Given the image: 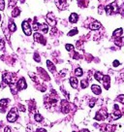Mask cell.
I'll return each instance as SVG.
<instances>
[{
  "label": "cell",
  "instance_id": "1",
  "mask_svg": "<svg viewBox=\"0 0 124 132\" xmlns=\"http://www.w3.org/2000/svg\"><path fill=\"white\" fill-rule=\"evenodd\" d=\"M105 11H106L107 15H112V14L117 13L119 11V8L117 7L116 3H112V4H110V5H107L105 7Z\"/></svg>",
  "mask_w": 124,
  "mask_h": 132
},
{
  "label": "cell",
  "instance_id": "2",
  "mask_svg": "<svg viewBox=\"0 0 124 132\" xmlns=\"http://www.w3.org/2000/svg\"><path fill=\"white\" fill-rule=\"evenodd\" d=\"M18 110H17L16 108H13V109L8 113V115H7V119H8V121H10V122L16 121V120L18 119Z\"/></svg>",
  "mask_w": 124,
  "mask_h": 132
},
{
  "label": "cell",
  "instance_id": "3",
  "mask_svg": "<svg viewBox=\"0 0 124 132\" xmlns=\"http://www.w3.org/2000/svg\"><path fill=\"white\" fill-rule=\"evenodd\" d=\"M21 27H22V30L24 32L26 36H30L31 35V32H32V29H31V26L29 24V21L27 20H24L22 23H21Z\"/></svg>",
  "mask_w": 124,
  "mask_h": 132
},
{
  "label": "cell",
  "instance_id": "4",
  "mask_svg": "<svg viewBox=\"0 0 124 132\" xmlns=\"http://www.w3.org/2000/svg\"><path fill=\"white\" fill-rule=\"evenodd\" d=\"M108 117H109L108 112L103 109V110H100V111L97 112V114L95 116V119L96 120H104V119H108Z\"/></svg>",
  "mask_w": 124,
  "mask_h": 132
},
{
  "label": "cell",
  "instance_id": "5",
  "mask_svg": "<svg viewBox=\"0 0 124 132\" xmlns=\"http://www.w3.org/2000/svg\"><path fill=\"white\" fill-rule=\"evenodd\" d=\"M47 21L49 25H52V26H54L56 24V20H55V17L53 13H48L47 15Z\"/></svg>",
  "mask_w": 124,
  "mask_h": 132
},
{
  "label": "cell",
  "instance_id": "6",
  "mask_svg": "<svg viewBox=\"0 0 124 132\" xmlns=\"http://www.w3.org/2000/svg\"><path fill=\"white\" fill-rule=\"evenodd\" d=\"M101 131L102 132H112L115 130V125H112V124H103L101 125Z\"/></svg>",
  "mask_w": 124,
  "mask_h": 132
},
{
  "label": "cell",
  "instance_id": "7",
  "mask_svg": "<svg viewBox=\"0 0 124 132\" xmlns=\"http://www.w3.org/2000/svg\"><path fill=\"white\" fill-rule=\"evenodd\" d=\"M61 110L64 114L69 113L70 111V103L66 100H61Z\"/></svg>",
  "mask_w": 124,
  "mask_h": 132
},
{
  "label": "cell",
  "instance_id": "8",
  "mask_svg": "<svg viewBox=\"0 0 124 132\" xmlns=\"http://www.w3.org/2000/svg\"><path fill=\"white\" fill-rule=\"evenodd\" d=\"M26 87H27L26 82H25V80H24L23 78L19 79V80L18 81V83H17V88H18V90L25 89V88H26Z\"/></svg>",
  "mask_w": 124,
  "mask_h": 132
},
{
  "label": "cell",
  "instance_id": "9",
  "mask_svg": "<svg viewBox=\"0 0 124 132\" xmlns=\"http://www.w3.org/2000/svg\"><path fill=\"white\" fill-rule=\"evenodd\" d=\"M55 3H56V6L58 9L60 10H64L67 8V2H66V0H55Z\"/></svg>",
  "mask_w": 124,
  "mask_h": 132
},
{
  "label": "cell",
  "instance_id": "10",
  "mask_svg": "<svg viewBox=\"0 0 124 132\" xmlns=\"http://www.w3.org/2000/svg\"><path fill=\"white\" fill-rule=\"evenodd\" d=\"M34 39H35V41H37V42H39V43H41L43 45H46V39L44 38V36L42 34H40L38 32L35 33L34 34Z\"/></svg>",
  "mask_w": 124,
  "mask_h": 132
},
{
  "label": "cell",
  "instance_id": "11",
  "mask_svg": "<svg viewBox=\"0 0 124 132\" xmlns=\"http://www.w3.org/2000/svg\"><path fill=\"white\" fill-rule=\"evenodd\" d=\"M102 82H103L104 88H105L106 89H109V88H110V83H111V78H110V76H108V75L104 76V79H103Z\"/></svg>",
  "mask_w": 124,
  "mask_h": 132
},
{
  "label": "cell",
  "instance_id": "12",
  "mask_svg": "<svg viewBox=\"0 0 124 132\" xmlns=\"http://www.w3.org/2000/svg\"><path fill=\"white\" fill-rule=\"evenodd\" d=\"M9 102H10L9 99H1V100H0V107L2 108V109H1V112H2V113L5 112V109H6V107L8 106Z\"/></svg>",
  "mask_w": 124,
  "mask_h": 132
},
{
  "label": "cell",
  "instance_id": "13",
  "mask_svg": "<svg viewBox=\"0 0 124 132\" xmlns=\"http://www.w3.org/2000/svg\"><path fill=\"white\" fill-rule=\"evenodd\" d=\"M89 27L91 30H98L99 28L101 27V23L99 22V21H93L90 25H89Z\"/></svg>",
  "mask_w": 124,
  "mask_h": 132
},
{
  "label": "cell",
  "instance_id": "14",
  "mask_svg": "<svg viewBox=\"0 0 124 132\" xmlns=\"http://www.w3.org/2000/svg\"><path fill=\"white\" fill-rule=\"evenodd\" d=\"M91 90H92V91H93V93H94V94H96V95L101 94V92H102L101 88L99 87V86H96V85H92V87H91Z\"/></svg>",
  "mask_w": 124,
  "mask_h": 132
},
{
  "label": "cell",
  "instance_id": "15",
  "mask_svg": "<svg viewBox=\"0 0 124 132\" xmlns=\"http://www.w3.org/2000/svg\"><path fill=\"white\" fill-rule=\"evenodd\" d=\"M70 85H71V87H72L73 88H78V85H79V82H78V80H77V78H74V77L70 78Z\"/></svg>",
  "mask_w": 124,
  "mask_h": 132
},
{
  "label": "cell",
  "instance_id": "16",
  "mask_svg": "<svg viewBox=\"0 0 124 132\" xmlns=\"http://www.w3.org/2000/svg\"><path fill=\"white\" fill-rule=\"evenodd\" d=\"M78 19H79V16H78L76 13H72V14L70 15V18H69L70 22H72V23H76V22L78 21Z\"/></svg>",
  "mask_w": 124,
  "mask_h": 132
},
{
  "label": "cell",
  "instance_id": "17",
  "mask_svg": "<svg viewBox=\"0 0 124 132\" xmlns=\"http://www.w3.org/2000/svg\"><path fill=\"white\" fill-rule=\"evenodd\" d=\"M47 67H48V70L51 71L52 73H55V66H54V64L51 61V60H47Z\"/></svg>",
  "mask_w": 124,
  "mask_h": 132
},
{
  "label": "cell",
  "instance_id": "18",
  "mask_svg": "<svg viewBox=\"0 0 124 132\" xmlns=\"http://www.w3.org/2000/svg\"><path fill=\"white\" fill-rule=\"evenodd\" d=\"M122 32H123V29H122V28H117L116 30L113 31L112 37H113V38H119V37H121Z\"/></svg>",
  "mask_w": 124,
  "mask_h": 132
},
{
  "label": "cell",
  "instance_id": "19",
  "mask_svg": "<svg viewBox=\"0 0 124 132\" xmlns=\"http://www.w3.org/2000/svg\"><path fill=\"white\" fill-rule=\"evenodd\" d=\"M114 44L118 47H122L124 45V38H122V37L114 38Z\"/></svg>",
  "mask_w": 124,
  "mask_h": 132
},
{
  "label": "cell",
  "instance_id": "20",
  "mask_svg": "<svg viewBox=\"0 0 124 132\" xmlns=\"http://www.w3.org/2000/svg\"><path fill=\"white\" fill-rule=\"evenodd\" d=\"M94 78H95V80H97L98 82H102L103 79H104V75L101 72H96L95 75H94Z\"/></svg>",
  "mask_w": 124,
  "mask_h": 132
},
{
  "label": "cell",
  "instance_id": "21",
  "mask_svg": "<svg viewBox=\"0 0 124 132\" xmlns=\"http://www.w3.org/2000/svg\"><path fill=\"white\" fill-rule=\"evenodd\" d=\"M121 116H122V115H121V112H120L119 110H115V111L112 114V117L113 118L112 119H118L121 118Z\"/></svg>",
  "mask_w": 124,
  "mask_h": 132
},
{
  "label": "cell",
  "instance_id": "22",
  "mask_svg": "<svg viewBox=\"0 0 124 132\" xmlns=\"http://www.w3.org/2000/svg\"><path fill=\"white\" fill-rule=\"evenodd\" d=\"M9 30L11 32H15L17 30V25L15 24V22L13 20H10V23H9Z\"/></svg>",
  "mask_w": 124,
  "mask_h": 132
},
{
  "label": "cell",
  "instance_id": "23",
  "mask_svg": "<svg viewBox=\"0 0 124 132\" xmlns=\"http://www.w3.org/2000/svg\"><path fill=\"white\" fill-rule=\"evenodd\" d=\"M40 30H42L44 33H47V31H48V25L47 23L41 24L40 25Z\"/></svg>",
  "mask_w": 124,
  "mask_h": 132
},
{
  "label": "cell",
  "instance_id": "24",
  "mask_svg": "<svg viewBox=\"0 0 124 132\" xmlns=\"http://www.w3.org/2000/svg\"><path fill=\"white\" fill-rule=\"evenodd\" d=\"M19 14H20V10H19V8L16 7V8L13 10L12 16H13V18H17V17H18V16H19Z\"/></svg>",
  "mask_w": 124,
  "mask_h": 132
},
{
  "label": "cell",
  "instance_id": "25",
  "mask_svg": "<svg viewBox=\"0 0 124 132\" xmlns=\"http://www.w3.org/2000/svg\"><path fill=\"white\" fill-rule=\"evenodd\" d=\"M35 120L36 121H38V122H42L43 120H44V119H43V117L39 114V113H37V114H35Z\"/></svg>",
  "mask_w": 124,
  "mask_h": 132
},
{
  "label": "cell",
  "instance_id": "26",
  "mask_svg": "<svg viewBox=\"0 0 124 132\" xmlns=\"http://www.w3.org/2000/svg\"><path fill=\"white\" fill-rule=\"evenodd\" d=\"M75 74H76V76L77 77H81V76H83V70H82V68H80V67H78L76 70H75Z\"/></svg>",
  "mask_w": 124,
  "mask_h": 132
},
{
  "label": "cell",
  "instance_id": "27",
  "mask_svg": "<svg viewBox=\"0 0 124 132\" xmlns=\"http://www.w3.org/2000/svg\"><path fill=\"white\" fill-rule=\"evenodd\" d=\"M35 108H36V104H35V102H34V101H32V103L30 102V104H29V110H30V112H31V113H34Z\"/></svg>",
  "mask_w": 124,
  "mask_h": 132
},
{
  "label": "cell",
  "instance_id": "28",
  "mask_svg": "<svg viewBox=\"0 0 124 132\" xmlns=\"http://www.w3.org/2000/svg\"><path fill=\"white\" fill-rule=\"evenodd\" d=\"M81 85H82V88H86L88 87V81L87 80H83Z\"/></svg>",
  "mask_w": 124,
  "mask_h": 132
},
{
  "label": "cell",
  "instance_id": "29",
  "mask_svg": "<svg viewBox=\"0 0 124 132\" xmlns=\"http://www.w3.org/2000/svg\"><path fill=\"white\" fill-rule=\"evenodd\" d=\"M40 25H41L40 23H38L37 21H35V22L33 23V26H32V28H33L34 30H36V31H37L38 29H40Z\"/></svg>",
  "mask_w": 124,
  "mask_h": 132
},
{
  "label": "cell",
  "instance_id": "30",
  "mask_svg": "<svg viewBox=\"0 0 124 132\" xmlns=\"http://www.w3.org/2000/svg\"><path fill=\"white\" fill-rule=\"evenodd\" d=\"M65 48H66V50H67L68 51H73V50H74V46L71 45V44H67V45L65 46Z\"/></svg>",
  "mask_w": 124,
  "mask_h": 132
},
{
  "label": "cell",
  "instance_id": "31",
  "mask_svg": "<svg viewBox=\"0 0 124 132\" xmlns=\"http://www.w3.org/2000/svg\"><path fill=\"white\" fill-rule=\"evenodd\" d=\"M77 33H78V29H77V28H75V29L71 30V31L68 33V36H74V35H76Z\"/></svg>",
  "mask_w": 124,
  "mask_h": 132
},
{
  "label": "cell",
  "instance_id": "32",
  "mask_svg": "<svg viewBox=\"0 0 124 132\" xmlns=\"http://www.w3.org/2000/svg\"><path fill=\"white\" fill-rule=\"evenodd\" d=\"M29 77L32 79V80L34 81V82H38V79H37V77H36V75L34 74V73H29Z\"/></svg>",
  "mask_w": 124,
  "mask_h": 132
},
{
  "label": "cell",
  "instance_id": "33",
  "mask_svg": "<svg viewBox=\"0 0 124 132\" xmlns=\"http://www.w3.org/2000/svg\"><path fill=\"white\" fill-rule=\"evenodd\" d=\"M4 49H5V44H4V41H3V39H0V50H4Z\"/></svg>",
  "mask_w": 124,
  "mask_h": 132
},
{
  "label": "cell",
  "instance_id": "34",
  "mask_svg": "<svg viewBox=\"0 0 124 132\" xmlns=\"http://www.w3.org/2000/svg\"><path fill=\"white\" fill-rule=\"evenodd\" d=\"M5 8V2H4V0H0V10L3 11Z\"/></svg>",
  "mask_w": 124,
  "mask_h": 132
},
{
  "label": "cell",
  "instance_id": "35",
  "mask_svg": "<svg viewBox=\"0 0 124 132\" xmlns=\"http://www.w3.org/2000/svg\"><path fill=\"white\" fill-rule=\"evenodd\" d=\"M16 3H17V0H9V5H10V7L15 6Z\"/></svg>",
  "mask_w": 124,
  "mask_h": 132
},
{
  "label": "cell",
  "instance_id": "36",
  "mask_svg": "<svg viewBox=\"0 0 124 132\" xmlns=\"http://www.w3.org/2000/svg\"><path fill=\"white\" fill-rule=\"evenodd\" d=\"M117 100L120 101V103L124 104V95H119V96L117 97Z\"/></svg>",
  "mask_w": 124,
  "mask_h": 132
},
{
  "label": "cell",
  "instance_id": "37",
  "mask_svg": "<svg viewBox=\"0 0 124 132\" xmlns=\"http://www.w3.org/2000/svg\"><path fill=\"white\" fill-rule=\"evenodd\" d=\"M18 109H19L21 112H25V107L22 106L21 104H19V105H18Z\"/></svg>",
  "mask_w": 124,
  "mask_h": 132
},
{
  "label": "cell",
  "instance_id": "38",
  "mask_svg": "<svg viewBox=\"0 0 124 132\" xmlns=\"http://www.w3.org/2000/svg\"><path fill=\"white\" fill-rule=\"evenodd\" d=\"M95 101H96L95 99H93V100H91V101H90V103H89V107H91V108H92V107L94 106V105H95Z\"/></svg>",
  "mask_w": 124,
  "mask_h": 132
},
{
  "label": "cell",
  "instance_id": "39",
  "mask_svg": "<svg viewBox=\"0 0 124 132\" xmlns=\"http://www.w3.org/2000/svg\"><path fill=\"white\" fill-rule=\"evenodd\" d=\"M34 59H35L37 62L40 61V57H38V54H35V56H34Z\"/></svg>",
  "mask_w": 124,
  "mask_h": 132
},
{
  "label": "cell",
  "instance_id": "40",
  "mask_svg": "<svg viewBox=\"0 0 124 132\" xmlns=\"http://www.w3.org/2000/svg\"><path fill=\"white\" fill-rule=\"evenodd\" d=\"M119 64H120V63H119V61H118V60H114L112 65H113V67H117Z\"/></svg>",
  "mask_w": 124,
  "mask_h": 132
},
{
  "label": "cell",
  "instance_id": "41",
  "mask_svg": "<svg viewBox=\"0 0 124 132\" xmlns=\"http://www.w3.org/2000/svg\"><path fill=\"white\" fill-rule=\"evenodd\" d=\"M36 132H47V130L45 128H38L36 130Z\"/></svg>",
  "mask_w": 124,
  "mask_h": 132
},
{
  "label": "cell",
  "instance_id": "42",
  "mask_svg": "<svg viewBox=\"0 0 124 132\" xmlns=\"http://www.w3.org/2000/svg\"><path fill=\"white\" fill-rule=\"evenodd\" d=\"M4 132H11V129H10V127L6 126V127H5V129H4Z\"/></svg>",
  "mask_w": 124,
  "mask_h": 132
},
{
  "label": "cell",
  "instance_id": "43",
  "mask_svg": "<svg viewBox=\"0 0 124 132\" xmlns=\"http://www.w3.org/2000/svg\"><path fill=\"white\" fill-rule=\"evenodd\" d=\"M81 132H89V131H88L87 129H83V130H82Z\"/></svg>",
  "mask_w": 124,
  "mask_h": 132
},
{
  "label": "cell",
  "instance_id": "44",
  "mask_svg": "<svg viewBox=\"0 0 124 132\" xmlns=\"http://www.w3.org/2000/svg\"><path fill=\"white\" fill-rule=\"evenodd\" d=\"M0 20H1V16H0Z\"/></svg>",
  "mask_w": 124,
  "mask_h": 132
}]
</instances>
